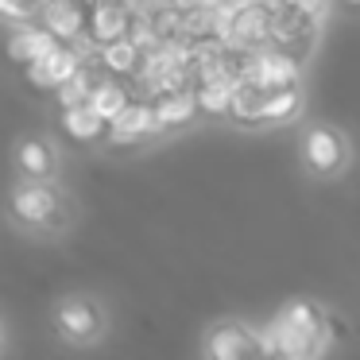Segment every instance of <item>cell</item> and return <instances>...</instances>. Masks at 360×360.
<instances>
[{
  "instance_id": "6da1fadb",
  "label": "cell",
  "mask_w": 360,
  "mask_h": 360,
  "mask_svg": "<svg viewBox=\"0 0 360 360\" xmlns=\"http://www.w3.org/2000/svg\"><path fill=\"white\" fill-rule=\"evenodd\" d=\"M298 109V82L295 86H252V82H236L233 97H229V117L240 124H275V120L295 117Z\"/></svg>"
},
{
  "instance_id": "7a4b0ae2",
  "label": "cell",
  "mask_w": 360,
  "mask_h": 360,
  "mask_svg": "<svg viewBox=\"0 0 360 360\" xmlns=\"http://www.w3.org/2000/svg\"><path fill=\"white\" fill-rule=\"evenodd\" d=\"M314 35H318V20L306 8H298L295 0H283V4L267 8V43L271 47H283L298 58L314 43Z\"/></svg>"
},
{
  "instance_id": "3957f363",
  "label": "cell",
  "mask_w": 360,
  "mask_h": 360,
  "mask_svg": "<svg viewBox=\"0 0 360 360\" xmlns=\"http://www.w3.org/2000/svg\"><path fill=\"white\" fill-rule=\"evenodd\" d=\"M240 82L252 86H295L298 82V58L283 47H248L240 51Z\"/></svg>"
},
{
  "instance_id": "277c9868",
  "label": "cell",
  "mask_w": 360,
  "mask_h": 360,
  "mask_svg": "<svg viewBox=\"0 0 360 360\" xmlns=\"http://www.w3.org/2000/svg\"><path fill=\"white\" fill-rule=\"evenodd\" d=\"M221 39L236 51L264 47L267 43V4L264 0H240L225 8V24H221Z\"/></svg>"
},
{
  "instance_id": "5b68a950",
  "label": "cell",
  "mask_w": 360,
  "mask_h": 360,
  "mask_svg": "<svg viewBox=\"0 0 360 360\" xmlns=\"http://www.w3.org/2000/svg\"><path fill=\"white\" fill-rule=\"evenodd\" d=\"M128 24H132V12L124 8V0H89L82 35H86L94 47H101V43H109V39L128 35Z\"/></svg>"
},
{
  "instance_id": "8992f818",
  "label": "cell",
  "mask_w": 360,
  "mask_h": 360,
  "mask_svg": "<svg viewBox=\"0 0 360 360\" xmlns=\"http://www.w3.org/2000/svg\"><path fill=\"white\" fill-rule=\"evenodd\" d=\"M86 8H89V0H39V8H35L32 20H39V27H47L55 39L66 43L74 35H82Z\"/></svg>"
},
{
  "instance_id": "52a82bcc",
  "label": "cell",
  "mask_w": 360,
  "mask_h": 360,
  "mask_svg": "<svg viewBox=\"0 0 360 360\" xmlns=\"http://www.w3.org/2000/svg\"><path fill=\"white\" fill-rule=\"evenodd\" d=\"M148 112H151V128H174L186 124L198 112L194 105V89L190 86H171V89H155L148 97Z\"/></svg>"
},
{
  "instance_id": "ba28073f",
  "label": "cell",
  "mask_w": 360,
  "mask_h": 360,
  "mask_svg": "<svg viewBox=\"0 0 360 360\" xmlns=\"http://www.w3.org/2000/svg\"><path fill=\"white\" fill-rule=\"evenodd\" d=\"M78 63H82L78 51H74L70 43H58V47H51L47 55L35 58V63L24 66V70H27V82H35V86H43V89H55L63 78H70Z\"/></svg>"
},
{
  "instance_id": "9c48e42d",
  "label": "cell",
  "mask_w": 360,
  "mask_h": 360,
  "mask_svg": "<svg viewBox=\"0 0 360 360\" xmlns=\"http://www.w3.org/2000/svg\"><path fill=\"white\" fill-rule=\"evenodd\" d=\"M12 213H16L20 221H27V225H47V221H55V213H58V198H55L51 186L32 182V186L16 190V198H12Z\"/></svg>"
},
{
  "instance_id": "30bf717a",
  "label": "cell",
  "mask_w": 360,
  "mask_h": 360,
  "mask_svg": "<svg viewBox=\"0 0 360 360\" xmlns=\"http://www.w3.org/2000/svg\"><path fill=\"white\" fill-rule=\"evenodd\" d=\"M63 39H55V35L47 32V27H39V24H24V27H16V32L8 35V58L16 66H32L35 58H43L51 47H58Z\"/></svg>"
},
{
  "instance_id": "8fae6325",
  "label": "cell",
  "mask_w": 360,
  "mask_h": 360,
  "mask_svg": "<svg viewBox=\"0 0 360 360\" xmlns=\"http://www.w3.org/2000/svg\"><path fill=\"white\" fill-rule=\"evenodd\" d=\"M140 55L143 51L136 47L128 35H120V39H109L97 47V63H101L105 74H112V78H132L136 66H140Z\"/></svg>"
},
{
  "instance_id": "7c38bea8",
  "label": "cell",
  "mask_w": 360,
  "mask_h": 360,
  "mask_svg": "<svg viewBox=\"0 0 360 360\" xmlns=\"http://www.w3.org/2000/svg\"><path fill=\"white\" fill-rule=\"evenodd\" d=\"M105 132H109L117 143H132L136 136L151 132V112H148V101H140V97H132V101H128L124 109L117 112V117H109V124H105Z\"/></svg>"
},
{
  "instance_id": "4fadbf2b",
  "label": "cell",
  "mask_w": 360,
  "mask_h": 360,
  "mask_svg": "<svg viewBox=\"0 0 360 360\" xmlns=\"http://www.w3.org/2000/svg\"><path fill=\"white\" fill-rule=\"evenodd\" d=\"M58 326H63V333L74 337V341H89V337L97 333V326H101V314H97L94 302H86V298H70V302L58 306Z\"/></svg>"
},
{
  "instance_id": "5bb4252c",
  "label": "cell",
  "mask_w": 360,
  "mask_h": 360,
  "mask_svg": "<svg viewBox=\"0 0 360 360\" xmlns=\"http://www.w3.org/2000/svg\"><path fill=\"white\" fill-rule=\"evenodd\" d=\"M210 352L217 360H240V356L259 352V341L244 326H217L210 333Z\"/></svg>"
},
{
  "instance_id": "9a60e30c",
  "label": "cell",
  "mask_w": 360,
  "mask_h": 360,
  "mask_svg": "<svg viewBox=\"0 0 360 360\" xmlns=\"http://www.w3.org/2000/svg\"><path fill=\"white\" fill-rule=\"evenodd\" d=\"M128 101H132V89L120 86L112 74H105V78L97 82L94 89H89V97H86V105L97 112V117H105V124H109V117H117V112L124 109Z\"/></svg>"
},
{
  "instance_id": "2e32d148",
  "label": "cell",
  "mask_w": 360,
  "mask_h": 360,
  "mask_svg": "<svg viewBox=\"0 0 360 360\" xmlns=\"http://www.w3.org/2000/svg\"><path fill=\"white\" fill-rule=\"evenodd\" d=\"M341 140H337L333 132H326V128H314L310 136H306V159H310L314 171H337L341 167Z\"/></svg>"
},
{
  "instance_id": "e0dca14e",
  "label": "cell",
  "mask_w": 360,
  "mask_h": 360,
  "mask_svg": "<svg viewBox=\"0 0 360 360\" xmlns=\"http://www.w3.org/2000/svg\"><path fill=\"white\" fill-rule=\"evenodd\" d=\"M63 128L74 140L89 143V140H97V136H105V117H97L89 105H74V109H63Z\"/></svg>"
},
{
  "instance_id": "ac0fdd59",
  "label": "cell",
  "mask_w": 360,
  "mask_h": 360,
  "mask_svg": "<svg viewBox=\"0 0 360 360\" xmlns=\"http://www.w3.org/2000/svg\"><path fill=\"white\" fill-rule=\"evenodd\" d=\"M229 97H233V86H225V82H202V86H194V105L202 112H229Z\"/></svg>"
},
{
  "instance_id": "d6986e66",
  "label": "cell",
  "mask_w": 360,
  "mask_h": 360,
  "mask_svg": "<svg viewBox=\"0 0 360 360\" xmlns=\"http://www.w3.org/2000/svg\"><path fill=\"white\" fill-rule=\"evenodd\" d=\"M20 167H24L27 174H47L51 171V151L43 148V143H24V148H20Z\"/></svg>"
},
{
  "instance_id": "ffe728a7",
  "label": "cell",
  "mask_w": 360,
  "mask_h": 360,
  "mask_svg": "<svg viewBox=\"0 0 360 360\" xmlns=\"http://www.w3.org/2000/svg\"><path fill=\"white\" fill-rule=\"evenodd\" d=\"M35 8H39V0H0V16L8 20H32Z\"/></svg>"
},
{
  "instance_id": "44dd1931",
  "label": "cell",
  "mask_w": 360,
  "mask_h": 360,
  "mask_svg": "<svg viewBox=\"0 0 360 360\" xmlns=\"http://www.w3.org/2000/svg\"><path fill=\"white\" fill-rule=\"evenodd\" d=\"M345 4H360V0H345Z\"/></svg>"
}]
</instances>
